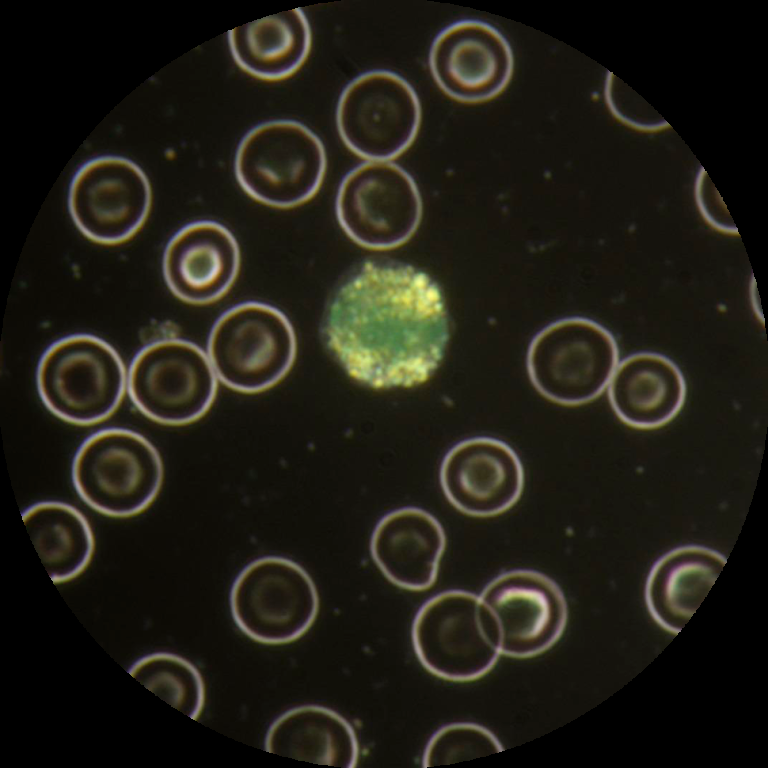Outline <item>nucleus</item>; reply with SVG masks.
Wrapping results in <instances>:
<instances>
[{"instance_id":"2eb2a0df","label":"nucleus","mask_w":768,"mask_h":768,"mask_svg":"<svg viewBox=\"0 0 768 768\" xmlns=\"http://www.w3.org/2000/svg\"><path fill=\"white\" fill-rule=\"evenodd\" d=\"M440 484L447 500L460 512L490 517L510 509L524 487L517 453L492 437L463 440L444 456Z\"/></svg>"},{"instance_id":"b1692460","label":"nucleus","mask_w":768,"mask_h":768,"mask_svg":"<svg viewBox=\"0 0 768 768\" xmlns=\"http://www.w3.org/2000/svg\"><path fill=\"white\" fill-rule=\"evenodd\" d=\"M504 750L486 727L472 722H454L439 728L429 739L422 757L423 767L453 764Z\"/></svg>"},{"instance_id":"412c9836","label":"nucleus","mask_w":768,"mask_h":768,"mask_svg":"<svg viewBox=\"0 0 768 768\" xmlns=\"http://www.w3.org/2000/svg\"><path fill=\"white\" fill-rule=\"evenodd\" d=\"M231 54L240 68L263 80L294 74L311 48V29L300 8L258 19L228 32Z\"/></svg>"},{"instance_id":"f3484780","label":"nucleus","mask_w":768,"mask_h":768,"mask_svg":"<svg viewBox=\"0 0 768 768\" xmlns=\"http://www.w3.org/2000/svg\"><path fill=\"white\" fill-rule=\"evenodd\" d=\"M446 547L442 525L429 512L403 507L384 515L370 541L374 563L394 585L423 591L436 581Z\"/></svg>"},{"instance_id":"6e6552de","label":"nucleus","mask_w":768,"mask_h":768,"mask_svg":"<svg viewBox=\"0 0 768 768\" xmlns=\"http://www.w3.org/2000/svg\"><path fill=\"white\" fill-rule=\"evenodd\" d=\"M232 618L252 640L279 645L293 642L313 625L319 611L317 588L298 563L264 556L246 565L229 595Z\"/></svg>"},{"instance_id":"6ab92c4d","label":"nucleus","mask_w":768,"mask_h":768,"mask_svg":"<svg viewBox=\"0 0 768 768\" xmlns=\"http://www.w3.org/2000/svg\"><path fill=\"white\" fill-rule=\"evenodd\" d=\"M727 559L699 545L674 548L651 567L645 586L648 611L657 624L678 634L722 571Z\"/></svg>"},{"instance_id":"ddd939ff","label":"nucleus","mask_w":768,"mask_h":768,"mask_svg":"<svg viewBox=\"0 0 768 768\" xmlns=\"http://www.w3.org/2000/svg\"><path fill=\"white\" fill-rule=\"evenodd\" d=\"M479 596L447 590L429 598L418 609L411 629L414 652L431 674L467 682L488 673L500 652L483 632Z\"/></svg>"},{"instance_id":"5701e85b","label":"nucleus","mask_w":768,"mask_h":768,"mask_svg":"<svg viewBox=\"0 0 768 768\" xmlns=\"http://www.w3.org/2000/svg\"><path fill=\"white\" fill-rule=\"evenodd\" d=\"M128 673L167 704L197 720L205 702L199 670L187 659L170 652H155L136 660Z\"/></svg>"},{"instance_id":"9b49d317","label":"nucleus","mask_w":768,"mask_h":768,"mask_svg":"<svg viewBox=\"0 0 768 768\" xmlns=\"http://www.w3.org/2000/svg\"><path fill=\"white\" fill-rule=\"evenodd\" d=\"M336 123L345 145L370 161L392 160L415 140L421 105L413 87L388 70H372L354 78L337 104Z\"/></svg>"},{"instance_id":"4be33fe9","label":"nucleus","mask_w":768,"mask_h":768,"mask_svg":"<svg viewBox=\"0 0 768 768\" xmlns=\"http://www.w3.org/2000/svg\"><path fill=\"white\" fill-rule=\"evenodd\" d=\"M42 564L54 583L79 576L89 565L95 541L86 517L74 506L42 501L22 513Z\"/></svg>"},{"instance_id":"f257e3e1","label":"nucleus","mask_w":768,"mask_h":768,"mask_svg":"<svg viewBox=\"0 0 768 768\" xmlns=\"http://www.w3.org/2000/svg\"><path fill=\"white\" fill-rule=\"evenodd\" d=\"M323 337L349 376L363 385H420L438 368L449 339L441 290L411 265L366 261L331 299Z\"/></svg>"},{"instance_id":"0eeeda50","label":"nucleus","mask_w":768,"mask_h":768,"mask_svg":"<svg viewBox=\"0 0 768 768\" xmlns=\"http://www.w3.org/2000/svg\"><path fill=\"white\" fill-rule=\"evenodd\" d=\"M483 632L500 654L531 658L550 649L568 618L565 596L547 575L530 569L504 572L479 595Z\"/></svg>"},{"instance_id":"39448f33","label":"nucleus","mask_w":768,"mask_h":768,"mask_svg":"<svg viewBox=\"0 0 768 768\" xmlns=\"http://www.w3.org/2000/svg\"><path fill=\"white\" fill-rule=\"evenodd\" d=\"M613 334L585 317L550 323L530 342L527 372L535 389L548 400L578 406L599 397L618 364Z\"/></svg>"},{"instance_id":"f03ea898","label":"nucleus","mask_w":768,"mask_h":768,"mask_svg":"<svg viewBox=\"0 0 768 768\" xmlns=\"http://www.w3.org/2000/svg\"><path fill=\"white\" fill-rule=\"evenodd\" d=\"M79 497L95 511L111 517L143 512L160 492L164 468L155 446L140 433L107 427L89 435L71 466Z\"/></svg>"},{"instance_id":"9d476101","label":"nucleus","mask_w":768,"mask_h":768,"mask_svg":"<svg viewBox=\"0 0 768 768\" xmlns=\"http://www.w3.org/2000/svg\"><path fill=\"white\" fill-rule=\"evenodd\" d=\"M336 215L354 242L387 250L404 244L416 232L422 199L414 179L402 167L390 161H367L342 179Z\"/></svg>"},{"instance_id":"aec40b11","label":"nucleus","mask_w":768,"mask_h":768,"mask_svg":"<svg viewBox=\"0 0 768 768\" xmlns=\"http://www.w3.org/2000/svg\"><path fill=\"white\" fill-rule=\"evenodd\" d=\"M265 750L300 761L354 768L359 744L352 725L336 711L300 705L278 716L265 737Z\"/></svg>"},{"instance_id":"dca6fc26","label":"nucleus","mask_w":768,"mask_h":768,"mask_svg":"<svg viewBox=\"0 0 768 768\" xmlns=\"http://www.w3.org/2000/svg\"><path fill=\"white\" fill-rule=\"evenodd\" d=\"M239 266L235 237L213 220L194 221L179 229L163 255L169 289L190 304H208L221 298L234 283Z\"/></svg>"},{"instance_id":"f8f14e48","label":"nucleus","mask_w":768,"mask_h":768,"mask_svg":"<svg viewBox=\"0 0 768 768\" xmlns=\"http://www.w3.org/2000/svg\"><path fill=\"white\" fill-rule=\"evenodd\" d=\"M152 203L150 182L132 160L102 155L82 164L69 187L68 208L77 228L90 240L118 244L145 223Z\"/></svg>"},{"instance_id":"a211bd4d","label":"nucleus","mask_w":768,"mask_h":768,"mask_svg":"<svg viewBox=\"0 0 768 768\" xmlns=\"http://www.w3.org/2000/svg\"><path fill=\"white\" fill-rule=\"evenodd\" d=\"M608 398L616 416L636 429H655L680 412L686 382L667 356L637 352L618 362L608 383Z\"/></svg>"},{"instance_id":"4468645a","label":"nucleus","mask_w":768,"mask_h":768,"mask_svg":"<svg viewBox=\"0 0 768 768\" xmlns=\"http://www.w3.org/2000/svg\"><path fill=\"white\" fill-rule=\"evenodd\" d=\"M429 66L446 95L463 103H480L506 88L514 58L499 30L484 21L467 19L452 23L435 37Z\"/></svg>"},{"instance_id":"423d86ee","label":"nucleus","mask_w":768,"mask_h":768,"mask_svg":"<svg viewBox=\"0 0 768 768\" xmlns=\"http://www.w3.org/2000/svg\"><path fill=\"white\" fill-rule=\"evenodd\" d=\"M208 357L217 378L243 393L277 384L291 369L296 337L288 318L277 308L255 301L238 304L214 323Z\"/></svg>"},{"instance_id":"20e7f679","label":"nucleus","mask_w":768,"mask_h":768,"mask_svg":"<svg viewBox=\"0 0 768 768\" xmlns=\"http://www.w3.org/2000/svg\"><path fill=\"white\" fill-rule=\"evenodd\" d=\"M327 159L322 141L293 120L260 123L240 141L234 171L242 189L263 204L290 208L318 191Z\"/></svg>"},{"instance_id":"7ed1b4c3","label":"nucleus","mask_w":768,"mask_h":768,"mask_svg":"<svg viewBox=\"0 0 768 768\" xmlns=\"http://www.w3.org/2000/svg\"><path fill=\"white\" fill-rule=\"evenodd\" d=\"M36 384L41 401L56 417L93 425L118 409L127 389V372L109 343L94 335L74 334L45 350Z\"/></svg>"},{"instance_id":"1a4fd4ad","label":"nucleus","mask_w":768,"mask_h":768,"mask_svg":"<svg viewBox=\"0 0 768 768\" xmlns=\"http://www.w3.org/2000/svg\"><path fill=\"white\" fill-rule=\"evenodd\" d=\"M127 391L134 406L152 421L186 425L210 409L217 376L208 354L196 344L165 338L147 344L134 356Z\"/></svg>"}]
</instances>
